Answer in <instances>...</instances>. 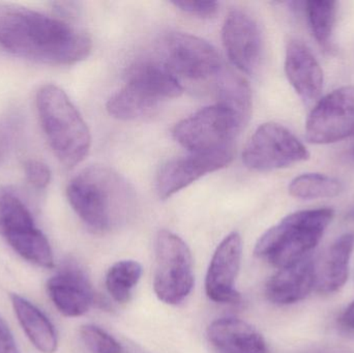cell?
Wrapping results in <instances>:
<instances>
[{
	"instance_id": "16",
	"label": "cell",
	"mask_w": 354,
	"mask_h": 353,
	"mask_svg": "<svg viewBox=\"0 0 354 353\" xmlns=\"http://www.w3.org/2000/svg\"><path fill=\"white\" fill-rule=\"evenodd\" d=\"M126 86L159 105L183 93V86L167 66L153 60H138L131 64L126 73Z\"/></svg>"
},
{
	"instance_id": "6",
	"label": "cell",
	"mask_w": 354,
	"mask_h": 353,
	"mask_svg": "<svg viewBox=\"0 0 354 353\" xmlns=\"http://www.w3.org/2000/svg\"><path fill=\"white\" fill-rule=\"evenodd\" d=\"M245 124L220 104L198 110L174 126V139L191 153H209L233 146Z\"/></svg>"
},
{
	"instance_id": "29",
	"label": "cell",
	"mask_w": 354,
	"mask_h": 353,
	"mask_svg": "<svg viewBox=\"0 0 354 353\" xmlns=\"http://www.w3.org/2000/svg\"><path fill=\"white\" fill-rule=\"evenodd\" d=\"M172 3L185 14L202 19L216 16L220 8L218 2L214 1H174Z\"/></svg>"
},
{
	"instance_id": "3",
	"label": "cell",
	"mask_w": 354,
	"mask_h": 353,
	"mask_svg": "<svg viewBox=\"0 0 354 353\" xmlns=\"http://www.w3.org/2000/svg\"><path fill=\"white\" fill-rule=\"evenodd\" d=\"M37 109L50 147L60 163L68 168L80 164L91 149V132L68 95L56 85H44L37 93Z\"/></svg>"
},
{
	"instance_id": "31",
	"label": "cell",
	"mask_w": 354,
	"mask_h": 353,
	"mask_svg": "<svg viewBox=\"0 0 354 353\" xmlns=\"http://www.w3.org/2000/svg\"><path fill=\"white\" fill-rule=\"evenodd\" d=\"M10 195H12L10 191L0 189V234L3 232L4 218H6V207H8Z\"/></svg>"
},
{
	"instance_id": "30",
	"label": "cell",
	"mask_w": 354,
	"mask_h": 353,
	"mask_svg": "<svg viewBox=\"0 0 354 353\" xmlns=\"http://www.w3.org/2000/svg\"><path fill=\"white\" fill-rule=\"evenodd\" d=\"M0 353H20L14 335L0 316Z\"/></svg>"
},
{
	"instance_id": "17",
	"label": "cell",
	"mask_w": 354,
	"mask_h": 353,
	"mask_svg": "<svg viewBox=\"0 0 354 353\" xmlns=\"http://www.w3.org/2000/svg\"><path fill=\"white\" fill-rule=\"evenodd\" d=\"M207 337L221 353H268L261 334L241 319L214 321L208 327Z\"/></svg>"
},
{
	"instance_id": "26",
	"label": "cell",
	"mask_w": 354,
	"mask_h": 353,
	"mask_svg": "<svg viewBox=\"0 0 354 353\" xmlns=\"http://www.w3.org/2000/svg\"><path fill=\"white\" fill-rule=\"evenodd\" d=\"M10 111L0 116V166L10 157L22 130V117Z\"/></svg>"
},
{
	"instance_id": "19",
	"label": "cell",
	"mask_w": 354,
	"mask_h": 353,
	"mask_svg": "<svg viewBox=\"0 0 354 353\" xmlns=\"http://www.w3.org/2000/svg\"><path fill=\"white\" fill-rule=\"evenodd\" d=\"M3 236L25 260L45 269L54 267L51 247L43 232L37 229L33 218L10 226L4 231Z\"/></svg>"
},
{
	"instance_id": "11",
	"label": "cell",
	"mask_w": 354,
	"mask_h": 353,
	"mask_svg": "<svg viewBox=\"0 0 354 353\" xmlns=\"http://www.w3.org/2000/svg\"><path fill=\"white\" fill-rule=\"evenodd\" d=\"M223 44L233 64L245 74H254L262 57V35L257 22L247 12L234 10L225 19Z\"/></svg>"
},
{
	"instance_id": "18",
	"label": "cell",
	"mask_w": 354,
	"mask_h": 353,
	"mask_svg": "<svg viewBox=\"0 0 354 353\" xmlns=\"http://www.w3.org/2000/svg\"><path fill=\"white\" fill-rule=\"evenodd\" d=\"M353 248V234H343L315 263V288L317 292L324 294H334L345 285L348 279Z\"/></svg>"
},
{
	"instance_id": "33",
	"label": "cell",
	"mask_w": 354,
	"mask_h": 353,
	"mask_svg": "<svg viewBox=\"0 0 354 353\" xmlns=\"http://www.w3.org/2000/svg\"><path fill=\"white\" fill-rule=\"evenodd\" d=\"M351 158H353V159L354 160V145H353V149H351Z\"/></svg>"
},
{
	"instance_id": "12",
	"label": "cell",
	"mask_w": 354,
	"mask_h": 353,
	"mask_svg": "<svg viewBox=\"0 0 354 353\" xmlns=\"http://www.w3.org/2000/svg\"><path fill=\"white\" fill-rule=\"evenodd\" d=\"M243 254V242L237 232L228 234L212 255L205 278L208 298L218 304H237L241 294L235 289Z\"/></svg>"
},
{
	"instance_id": "15",
	"label": "cell",
	"mask_w": 354,
	"mask_h": 353,
	"mask_svg": "<svg viewBox=\"0 0 354 353\" xmlns=\"http://www.w3.org/2000/svg\"><path fill=\"white\" fill-rule=\"evenodd\" d=\"M316 284L315 261L310 256L279 269L266 286V296L279 306L295 304L310 296Z\"/></svg>"
},
{
	"instance_id": "22",
	"label": "cell",
	"mask_w": 354,
	"mask_h": 353,
	"mask_svg": "<svg viewBox=\"0 0 354 353\" xmlns=\"http://www.w3.org/2000/svg\"><path fill=\"white\" fill-rule=\"evenodd\" d=\"M159 104L145 99L133 89L124 85L120 90L114 93L107 102V111L110 115L118 120L131 122V120H142L153 115Z\"/></svg>"
},
{
	"instance_id": "1",
	"label": "cell",
	"mask_w": 354,
	"mask_h": 353,
	"mask_svg": "<svg viewBox=\"0 0 354 353\" xmlns=\"http://www.w3.org/2000/svg\"><path fill=\"white\" fill-rule=\"evenodd\" d=\"M0 46L14 55L71 66L91 54V37L62 19L15 4L0 3Z\"/></svg>"
},
{
	"instance_id": "14",
	"label": "cell",
	"mask_w": 354,
	"mask_h": 353,
	"mask_svg": "<svg viewBox=\"0 0 354 353\" xmlns=\"http://www.w3.org/2000/svg\"><path fill=\"white\" fill-rule=\"evenodd\" d=\"M285 73L291 86L306 104L313 103L324 89V70L311 50L297 39L286 47Z\"/></svg>"
},
{
	"instance_id": "13",
	"label": "cell",
	"mask_w": 354,
	"mask_h": 353,
	"mask_svg": "<svg viewBox=\"0 0 354 353\" xmlns=\"http://www.w3.org/2000/svg\"><path fill=\"white\" fill-rule=\"evenodd\" d=\"M50 300L64 316L79 317L88 312L95 303L93 286L76 263H68L47 282Z\"/></svg>"
},
{
	"instance_id": "7",
	"label": "cell",
	"mask_w": 354,
	"mask_h": 353,
	"mask_svg": "<svg viewBox=\"0 0 354 353\" xmlns=\"http://www.w3.org/2000/svg\"><path fill=\"white\" fill-rule=\"evenodd\" d=\"M310 153L288 128L277 122L260 126L243 153L245 167L255 171H272L307 161Z\"/></svg>"
},
{
	"instance_id": "20",
	"label": "cell",
	"mask_w": 354,
	"mask_h": 353,
	"mask_svg": "<svg viewBox=\"0 0 354 353\" xmlns=\"http://www.w3.org/2000/svg\"><path fill=\"white\" fill-rule=\"evenodd\" d=\"M12 304L23 331L41 352L57 350V334L48 317L26 298L12 294Z\"/></svg>"
},
{
	"instance_id": "34",
	"label": "cell",
	"mask_w": 354,
	"mask_h": 353,
	"mask_svg": "<svg viewBox=\"0 0 354 353\" xmlns=\"http://www.w3.org/2000/svg\"><path fill=\"white\" fill-rule=\"evenodd\" d=\"M351 217L353 218V219H354V211H353V213H351Z\"/></svg>"
},
{
	"instance_id": "23",
	"label": "cell",
	"mask_w": 354,
	"mask_h": 353,
	"mask_svg": "<svg viewBox=\"0 0 354 353\" xmlns=\"http://www.w3.org/2000/svg\"><path fill=\"white\" fill-rule=\"evenodd\" d=\"M289 194L303 200L333 198L343 191L340 180L322 173H305L297 176L288 187Z\"/></svg>"
},
{
	"instance_id": "32",
	"label": "cell",
	"mask_w": 354,
	"mask_h": 353,
	"mask_svg": "<svg viewBox=\"0 0 354 353\" xmlns=\"http://www.w3.org/2000/svg\"><path fill=\"white\" fill-rule=\"evenodd\" d=\"M340 323L346 329L354 331V302L351 303L341 315Z\"/></svg>"
},
{
	"instance_id": "28",
	"label": "cell",
	"mask_w": 354,
	"mask_h": 353,
	"mask_svg": "<svg viewBox=\"0 0 354 353\" xmlns=\"http://www.w3.org/2000/svg\"><path fill=\"white\" fill-rule=\"evenodd\" d=\"M25 176L27 182L33 188L46 189L51 182V171L50 168L44 162L39 160H28L24 164Z\"/></svg>"
},
{
	"instance_id": "8",
	"label": "cell",
	"mask_w": 354,
	"mask_h": 353,
	"mask_svg": "<svg viewBox=\"0 0 354 353\" xmlns=\"http://www.w3.org/2000/svg\"><path fill=\"white\" fill-rule=\"evenodd\" d=\"M354 137V86L335 89L320 99L306 122V138L330 144Z\"/></svg>"
},
{
	"instance_id": "5",
	"label": "cell",
	"mask_w": 354,
	"mask_h": 353,
	"mask_svg": "<svg viewBox=\"0 0 354 353\" xmlns=\"http://www.w3.org/2000/svg\"><path fill=\"white\" fill-rule=\"evenodd\" d=\"M194 287L193 258L187 245L168 230H161L156 238L153 290L167 305L180 304Z\"/></svg>"
},
{
	"instance_id": "27",
	"label": "cell",
	"mask_w": 354,
	"mask_h": 353,
	"mask_svg": "<svg viewBox=\"0 0 354 353\" xmlns=\"http://www.w3.org/2000/svg\"><path fill=\"white\" fill-rule=\"evenodd\" d=\"M80 335L86 347L93 353L124 352L122 345L107 332L97 325H83L80 329Z\"/></svg>"
},
{
	"instance_id": "21",
	"label": "cell",
	"mask_w": 354,
	"mask_h": 353,
	"mask_svg": "<svg viewBox=\"0 0 354 353\" xmlns=\"http://www.w3.org/2000/svg\"><path fill=\"white\" fill-rule=\"evenodd\" d=\"M216 86L218 104L233 112L245 126L252 112V90L248 81L234 70L222 68Z\"/></svg>"
},
{
	"instance_id": "10",
	"label": "cell",
	"mask_w": 354,
	"mask_h": 353,
	"mask_svg": "<svg viewBox=\"0 0 354 353\" xmlns=\"http://www.w3.org/2000/svg\"><path fill=\"white\" fill-rule=\"evenodd\" d=\"M234 157L233 146L209 153H191L170 160L160 169L156 189L160 198L168 199L207 173L226 167Z\"/></svg>"
},
{
	"instance_id": "4",
	"label": "cell",
	"mask_w": 354,
	"mask_h": 353,
	"mask_svg": "<svg viewBox=\"0 0 354 353\" xmlns=\"http://www.w3.org/2000/svg\"><path fill=\"white\" fill-rule=\"evenodd\" d=\"M332 209L299 211L281 220L258 240L255 255L279 269L309 256L332 223Z\"/></svg>"
},
{
	"instance_id": "9",
	"label": "cell",
	"mask_w": 354,
	"mask_h": 353,
	"mask_svg": "<svg viewBox=\"0 0 354 353\" xmlns=\"http://www.w3.org/2000/svg\"><path fill=\"white\" fill-rule=\"evenodd\" d=\"M167 68L191 80L209 78L222 70L218 50L205 39L185 32H174L165 39Z\"/></svg>"
},
{
	"instance_id": "24",
	"label": "cell",
	"mask_w": 354,
	"mask_h": 353,
	"mask_svg": "<svg viewBox=\"0 0 354 353\" xmlns=\"http://www.w3.org/2000/svg\"><path fill=\"white\" fill-rule=\"evenodd\" d=\"M142 276V267L135 260H122L114 263L106 275V288L111 298L120 304H126L132 296Z\"/></svg>"
},
{
	"instance_id": "25",
	"label": "cell",
	"mask_w": 354,
	"mask_h": 353,
	"mask_svg": "<svg viewBox=\"0 0 354 353\" xmlns=\"http://www.w3.org/2000/svg\"><path fill=\"white\" fill-rule=\"evenodd\" d=\"M337 3L332 0L306 2V14L313 37L324 49L328 50L337 18Z\"/></svg>"
},
{
	"instance_id": "2",
	"label": "cell",
	"mask_w": 354,
	"mask_h": 353,
	"mask_svg": "<svg viewBox=\"0 0 354 353\" xmlns=\"http://www.w3.org/2000/svg\"><path fill=\"white\" fill-rule=\"evenodd\" d=\"M75 213L95 233L111 227L118 211L134 201V189L122 175L106 167L91 166L77 174L66 188Z\"/></svg>"
}]
</instances>
